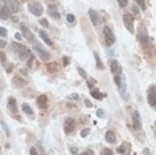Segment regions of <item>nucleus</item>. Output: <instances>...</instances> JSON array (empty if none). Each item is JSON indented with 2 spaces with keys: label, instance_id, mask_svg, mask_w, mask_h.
I'll use <instances>...</instances> for the list:
<instances>
[{
  "label": "nucleus",
  "instance_id": "f257e3e1",
  "mask_svg": "<svg viewBox=\"0 0 156 155\" xmlns=\"http://www.w3.org/2000/svg\"><path fill=\"white\" fill-rule=\"evenodd\" d=\"M28 10H29V12L32 15H35V16H40V15L43 14V5H41L39 1H31V3L28 4Z\"/></svg>",
  "mask_w": 156,
  "mask_h": 155
},
{
  "label": "nucleus",
  "instance_id": "f03ea898",
  "mask_svg": "<svg viewBox=\"0 0 156 155\" xmlns=\"http://www.w3.org/2000/svg\"><path fill=\"white\" fill-rule=\"evenodd\" d=\"M123 21H124V26L129 32H135L133 30V16L129 14H124L123 15Z\"/></svg>",
  "mask_w": 156,
  "mask_h": 155
},
{
  "label": "nucleus",
  "instance_id": "7ed1b4c3",
  "mask_svg": "<svg viewBox=\"0 0 156 155\" xmlns=\"http://www.w3.org/2000/svg\"><path fill=\"white\" fill-rule=\"evenodd\" d=\"M104 37L108 47L115 43V35H113V32H112V30L109 27H104Z\"/></svg>",
  "mask_w": 156,
  "mask_h": 155
},
{
  "label": "nucleus",
  "instance_id": "20e7f679",
  "mask_svg": "<svg viewBox=\"0 0 156 155\" xmlns=\"http://www.w3.org/2000/svg\"><path fill=\"white\" fill-rule=\"evenodd\" d=\"M34 50L36 51L37 54H39V56H40V59H41V60L47 62L48 59H49V54H48L47 51H45L44 48L41 47L40 44H35V46H34Z\"/></svg>",
  "mask_w": 156,
  "mask_h": 155
},
{
  "label": "nucleus",
  "instance_id": "39448f33",
  "mask_svg": "<svg viewBox=\"0 0 156 155\" xmlns=\"http://www.w3.org/2000/svg\"><path fill=\"white\" fill-rule=\"evenodd\" d=\"M4 1H5V4H7V8L11 11V12H14V14H16L17 11H19V8H20L17 0H4Z\"/></svg>",
  "mask_w": 156,
  "mask_h": 155
},
{
  "label": "nucleus",
  "instance_id": "423d86ee",
  "mask_svg": "<svg viewBox=\"0 0 156 155\" xmlns=\"http://www.w3.org/2000/svg\"><path fill=\"white\" fill-rule=\"evenodd\" d=\"M73 128H75V120L72 118H68L65 119L64 122V132L65 134H71L72 131H73Z\"/></svg>",
  "mask_w": 156,
  "mask_h": 155
},
{
  "label": "nucleus",
  "instance_id": "0eeeda50",
  "mask_svg": "<svg viewBox=\"0 0 156 155\" xmlns=\"http://www.w3.org/2000/svg\"><path fill=\"white\" fill-rule=\"evenodd\" d=\"M148 103L151 107H156V91H155V87H151L148 91Z\"/></svg>",
  "mask_w": 156,
  "mask_h": 155
},
{
  "label": "nucleus",
  "instance_id": "6e6552de",
  "mask_svg": "<svg viewBox=\"0 0 156 155\" xmlns=\"http://www.w3.org/2000/svg\"><path fill=\"white\" fill-rule=\"evenodd\" d=\"M20 28H21V35H23V36L25 37V39H27V40L32 41V40H34V39H35L34 34H32V32H31V31H29V28H27V27H25V26H23V24H21V26H20Z\"/></svg>",
  "mask_w": 156,
  "mask_h": 155
},
{
  "label": "nucleus",
  "instance_id": "1a4fd4ad",
  "mask_svg": "<svg viewBox=\"0 0 156 155\" xmlns=\"http://www.w3.org/2000/svg\"><path fill=\"white\" fill-rule=\"evenodd\" d=\"M111 71H112V74L113 75H120L122 74L123 68H122V66L119 64V62L117 60H112L111 62Z\"/></svg>",
  "mask_w": 156,
  "mask_h": 155
},
{
  "label": "nucleus",
  "instance_id": "9d476101",
  "mask_svg": "<svg viewBox=\"0 0 156 155\" xmlns=\"http://www.w3.org/2000/svg\"><path fill=\"white\" fill-rule=\"evenodd\" d=\"M88 14H89V19H91L92 24H93V26H98V24H99V21H100V17H99V14L96 12L95 10H92V8L88 11Z\"/></svg>",
  "mask_w": 156,
  "mask_h": 155
},
{
  "label": "nucleus",
  "instance_id": "9b49d317",
  "mask_svg": "<svg viewBox=\"0 0 156 155\" xmlns=\"http://www.w3.org/2000/svg\"><path fill=\"white\" fill-rule=\"evenodd\" d=\"M132 120H133V127L135 128H141V122H140V115L137 111H133L132 112Z\"/></svg>",
  "mask_w": 156,
  "mask_h": 155
},
{
  "label": "nucleus",
  "instance_id": "f8f14e48",
  "mask_svg": "<svg viewBox=\"0 0 156 155\" xmlns=\"http://www.w3.org/2000/svg\"><path fill=\"white\" fill-rule=\"evenodd\" d=\"M17 55H19V59H20V60H25L27 56H29V55H31V52L23 46V47L20 48V51L17 52Z\"/></svg>",
  "mask_w": 156,
  "mask_h": 155
},
{
  "label": "nucleus",
  "instance_id": "ddd939ff",
  "mask_svg": "<svg viewBox=\"0 0 156 155\" xmlns=\"http://www.w3.org/2000/svg\"><path fill=\"white\" fill-rule=\"evenodd\" d=\"M47 103H48V99L45 95H40L39 98H37V106L41 108H45L47 107Z\"/></svg>",
  "mask_w": 156,
  "mask_h": 155
},
{
  "label": "nucleus",
  "instance_id": "4468645a",
  "mask_svg": "<svg viewBox=\"0 0 156 155\" xmlns=\"http://www.w3.org/2000/svg\"><path fill=\"white\" fill-rule=\"evenodd\" d=\"M10 16H11V11L8 10L7 7H1L0 8V17H1L3 20H7Z\"/></svg>",
  "mask_w": 156,
  "mask_h": 155
},
{
  "label": "nucleus",
  "instance_id": "2eb2a0df",
  "mask_svg": "<svg viewBox=\"0 0 156 155\" xmlns=\"http://www.w3.org/2000/svg\"><path fill=\"white\" fill-rule=\"evenodd\" d=\"M105 140L108 143H115L116 142V135L113 131H107L105 132Z\"/></svg>",
  "mask_w": 156,
  "mask_h": 155
},
{
  "label": "nucleus",
  "instance_id": "dca6fc26",
  "mask_svg": "<svg viewBox=\"0 0 156 155\" xmlns=\"http://www.w3.org/2000/svg\"><path fill=\"white\" fill-rule=\"evenodd\" d=\"M21 108H23V111H24V114H25V115H28V116H31V118H34V116H35L34 111H32V108H31L27 103H24V104L21 106Z\"/></svg>",
  "mask_w": 156,
  "mask_h": 155
},
{
  "label": "nucleus",
  "instance_id": "f3484780",
  "mask_svg": "<svg viewBox=\"0 0 156 155\" xmlns=\"http://www.w3.org/2000/svg\"><path fill=\"white\" fill-rule=\"evenodd\" d=\"M8 107H10V110L12 112H16V99L12 98V96L8 99Z\"/></svg>",
  "mask_w": 156,
  "mask_h": 155
},
{
  "label": "nucleus",
  "instance_id": "a211bd4d",
  "mask_svg": "<svg viewBox=\"0 0 156 155\" xmlns=\"http://www.w3.org/2000/svg\"><path fill=\"white\" fill-rule=\"evenodd\" d=\"M39 35H40V37L48 44V46H52V40L49 39V37H48L47 32H44V31H39Z\"/></svg>",
  "mask_w": 156,
  "mask_h": 155
},
{
  "label": "nucleus",
  "instance_id": "6ab92c4d",
  "mask_svg": "<svg viewBox=\"0 0 156 155\" xmlns=\"http://www.w3.org/2000/svg\"><path fill=\"white\" fill-rule=\"evenodd\" d=\"M91 96H93V98L98 99V100H102V99L105 96V94H102V92L96 91V90H91Z\"/></svg>",
  "mask_w": 156,
  "mask_h": 155
},
{
  "label": "nucleus",
  "instance_id": "aec40b11",
  "mask_svg": "<svg viewBox=\"0 0 156 155\" xmlns=\"http://www.w3.org/2000/svg\"><path fill=\"white\" fill-rule=\"evenodd\" d=\"M137 37H139L140 43H141L143 46H147V43H148V35H147V34H141V32H140Z\"/></svg>",
  "mask_w": 156,
  "mask_h": 155
},
{
  "label": "nucleus",
  "instance_id": "412c9836",
  "mask_svg": "<svg viewBox=\"0 0 156 155\" xmlns=\"http://www.w3.org/2000/svg\"><path fill=\"white\" fill-rule=\"evenodd\" d=\"M93 56H95V60H96V67H98L99 70H103V68H104V66H103V63H102V60H100L99 55L95 52V54H93Z\"/></svg>",
  "mask_w": 156,
  "mask_h": 155
},
{
  "label": "nucleus",
  "instance_id": "4be33fe9",
  "mask_svg": "<svg viewBox=\"0 0 156 155\" xmlns=\"http://www.w3.org/2000/svg\"><path fill=\"white\" fill-rule=\"evenodd\" d=\"M14 84L15 86H17V84H19V86H24V84H25V80H21L19 76H15L14 78Z\"/></svg>",
  "mask_w": 156,
  "mask_h": 155
},
{
  "label": "nucleus",
  "instance_id": "5701e85b",
  "mask_svg": "<svg viewBox=\"0 0 156 155\" xmlns=\"http://www.w3.org/2000/svg\"><path fill=\"white\" fill-rule=\"evenodd\" d=\"M0 124H1V127H3V130H4V132H5V135H7V136H10L11 132H10V128H8L7 124H5V122H4V120H0Z\"/></svg>",
  "mask_w": 156,
  "mask_h": 155
},
{
  "label": "nucleus",
  "instance_id": "b1692460",
  "mask_svg": "<svg viewBox=\"0 0 156 155\" xmlns=\"http://www.w3.org/2000/svg\"><path fill=\"white\" fill-rule=\"evenodd\" d=\"M49 16L54 17L55 20H59V19H60V14H59L56 10H55V11H49Z\"/></svg>",
  "mask_w": 156,
  "mask_h": 155
},
{
  "label": "nucleus",
  "instance_id": "393cba45",
  "mask_svg": "<svg viewBox=\"0 0 156 155\" xmlns=\"http://www.w3.org/2000/svg\"><path fill=\"white\" fill-rule=\"evenodd\" d=\"M100 155H113V151H112L111 148H103Z\"/></svg>",
  "mask_w": 156,
  "mask_h": 155
},
{
  "label": "nucleus",
  "instance_id": "a878e982",
  "mask_svg": "<svg viewBox=\"0 0 156 155\" xmlns=\"http://www.w3.org/2000/svg\"><path fill=\"white\" fill-rule=\"evenodd\" d=\"M116 152H119V154H124V152H126V143H123L120 147H117Z\"/></svg>",
  "mask_w": 156,
  "mask_h": 155
},
{
  "label": "nucleus",
  "instance_id": "bb28decb",
  "mask_svg": "<svg viewBox=\"0 0 156 155\" xmlns=\"http://www.w3.org/2000/svg\"><path fill=\"white\" fill-rule=\"evenodd\" d=\"M89 135V128H84V130H82V132H80V136L82 138H85V136H88Z\"/></svg>",
  "mask_w": 156,
  "mask_h": 155
},
{
  "label": "nucleus",
  "instance_id": "cd10ccee",
  "mask_svg": "<svg viewBox=\"0 0 156 155\" xmlns=\"http://www.w3.org/2000/svg\"><path fill=\"white\" fill-rule=\"evenodd\" d=\"M78 72H79V75H80L82 78H87V72H85L82 67H78Z\"/></svg>",
  "mask_w": 156,
  "mask_h": 155
},
{
  "label": "nucleus",
  "instance_id": "c85d7f7f",
  "mask_svg": "<svg viewBox=\"0 0 156 155\" xmlns=\"http://www.w3.org/2000/svg\"><path fill=\"white\" fill-rule=\"evenodd\" d=\"M136 3L139 4V7L141 10H146V0H136Z\"/></svg>",
  "mask_w": 156,
  "mask_h": 155
},
{
  "label": "nucleus",
  "instance_id": "c756f323",
  "mask_svg": "<svg viewBox=\"0 0 156 155\" xmlns=\"http://www.w3.org/2000/svg\"><path fill=\"white\" fill-rule=\"evenodd\" d=\"M113 79H115L116 84H117V87H119V86L122 84V76H120V75H115V78H113Z\"/></svg>",
  "mask_w": 156,
  "mask_h": 155
},
{
  "label": "nucleus",
  "instance_id": "7c9ffc66",
  "mask_svg": "<svg viewBox=\"0 0 156 155\" xmlns=\"http://www.w3.org/2000/svg\"><path fill=\"white\" fill-rule=\"evenodd\" d=\"M67 21H68V23H73V21H75V16L72 14H68L67 15Z\"/></svg>",
  "mask_w": 156,
  "mask_h": 155
},
{
  "label": "nucleus",
  "instance_id": "2f4dec72",
  "mask_svg": "<svg viewBox=\"0 0 156 155\" xmlns=\"http://www.w3.org/2000/svg\"><path fill=\"white\" fill-rule=\"evenodd\" d=\"M40 24H41V26H43L44 28H48V26H49V24H48V20H47V19H41V20H40Z\"/></svg>",
  "mask_w": 156,
  "mask_h": 155
},
{
  "label": "nucleus",
  "instance_id": "473e14b6",
  "mask_svg": "<svg viewBox=\"0 0 156 155\" xmlns=\"http://www.w3.org/2000/svg\"><path fill=\"white\" fill-rule=\"evenodd\" d=\"M0 36H7V30H5V28L4 27H0Z\"/></svg>",
  "mask_w": 156,
  "mask_h": 155
},
{
  "label": "nucleus",
  "instance_id": "72a5a7b5",
  "mask_svg": "<svg viewBox=\"0 0 156 155\" xmlns=\"http://www.w3.org/2000/svg\"><path fill=\"white\" fill-rule=\"evenodd\" d=\"M117 1H119L120 7H126L127 4H128V0H117Z\"/></svg>",
  "mask_w": 156,
  "mask_h": 155
},
{
  "label": "nucleus",
  "instance_id": "f704fd0d",
  "mask_svg": "<svg viewBox=\"0 0 156 155\" xmlns=\"http://www.w3.org/2000/svg\"><path fill=\"white\" fill-rule=\"evenodd\" d=\"M55 67H56V63H52V64H48V66H47L48 71H54Z\"/></svg>",
  "mask_w": 156,
  "mask_h": 155
},
{
  "label": "nucleus",
  "instance_id": "c9c22d12",
  "mask_svg": "<svg viewBox=\"0 0 156 155\" xmlns=\"http://www.w3.org/2000/svg\"><path fill=\"white\" fill-rule=\"evenodd\" d=\"M98 116L99 118H103V116H104V111H103V110H98Z\"/></svg>",
  "mask_w": 156,
  "mask_h": 155
},
{
  "label": "nucleus",
  "instance_id": "e433bc0d",
  "mask_svg": "<svg viewBox=\"0 0 156 155\" xmlns=\"http://www.w3.org/2000/svg\"><path fill=\"white\" fill-rule=\"evenodd\" d=\"M132 11H133V14L135 15H139V8L136 7V5H133L132 7Z\"/></svg>",
  "mask_w": 156,
  "mask_h": 155
},
{
  "label": "nucleus",
  "instance_id": "4c0bfd02",
  "mask_svg": "<svg viewBox=\"0 0 156 155\" xmlns=\"http://www.w3.org/2000/svg\"><path fill=\"white\" fill-rule=\"evenodd\" d=\"M5 46H7V43H5V41L3 40V39H0V48H4Z\"/></svg>",
  "mask_w": 156,
  "mask_h": 155
},
{
  "label": "nucleus",
  "instance_id": "58836bf2",
  "mask_svg": "<svg viewBox=\"0 0 156 155\" xmlns=\"http://www.w3.org/2000/svg\"><path fill=\"white\" fill-rule=\"evenodd\" d=\"M82 155H93V151H92V150H87V151L83 152Z\"/></svg>",
  "mask_w": 156,
  "mask_h": 155
},
{
  "label": "nucleus",
  "instance_id": "ea45409f",
  "mask_svg": "<svg viewBox=\"0 0 156 155\" xmlns=\"http://www.w3.org/2000/svg\"><path fill=\"white\" fill-rule=\"evenodd\" d=\"M29 154H31V155H39V154H37V151H36V148H31Z\"/></svg>",
  "mask_w": 156,
  "mask_h": 155
},
{
  "label": "nucleus",
  "instance_id": "a19ab883",
  "mask_svg": "<svg viewBox=\"0 0 156 155\" xmlns=\"http://www.w3.org/2000/svg\"><path fill=\"white\" fill-rule=\"evenodd\" d=\"M84 102H85V106H87V107H92V103L88 100V99H85Z\"/></svg>",
  "mask_w": 156,
  "mask_h": 155
},
{
  "label": "nucleus",
  "instance_id": "79ce46f5",
  "mask_svg": "<svg viewBox=\"0 0 156 155\" xmlns=\"http://www.w3.org/2000/svg\"><path fill=\"white\" fill-rule=\"evenodd\" d=\"M71 154H73V155L78 154V148H76V147H72V148H71Z\"/></svg>",
  "mask_w": 156,
  "mask_h": 155
},
{
  "label": "nucleus",
  "instance_id": "37998d69",
  "mask_svg": "<svg viewBox=\"0 0 156 155\" xmlns=\"http://www.w3.org/2000/svg\"><path fill=\"white\" fill-rule=\"evenodd\" d=\"M69 98H71V99H73V100H76V99L79 98V95H78V94H72L71 96H69Z\"/></svg>",
  "mask_w": 156,
  "mask_h": 155
},
{
  "label": "nucleus",
  "instance_id": "c03bdc74",
  "mask_svg": "<svg viewBox=\"0 0 156 155\" xmlns=\"http://www.w3.org/2000/svg\"><path fill=\"white\" fill-rule=\"evenodd\" d=\"M0 59H1V62H5V55L3 52H0Z\"/></svg>",
  "mask_w": 156,
  "mask_h": 155
},
{
  "label": "nucleus",
  "instance_id": "a18cd8bd",
  "mask_svg": "<svg viewBox=\"0 0 156 155\" xmlns=\"http://www.w3.org/2000/svg\"><path fill=\"white\" fill-rule=\"evenodd\" d=\"M15 37H16V40H20V39H21V34H19V32L15 34Z\"/></svg>",
  "mask_w": 156,
  "mask_h": 155
},
{
  "label": "nucleus",
  "instance_id": "49530a36",
  "mask_svg": "<svg viewBox=\"0 0 156 155\" xmlns=\"http://www.w3.org/2000/svg\"><path fill=\"white\" fill-rule=\"evenodd\" d=\"M63 62H64V64L67 66V64L69 63V59H68V57H64V59H63Z\"/></svg>",
  "mask_w": 156,
  "mask_h": 155
},
{
  "label": "nucleus",
  "instance_id": "de8ad7c7",
  "mask_svg": "<svg viewBox=\"0 0 156 155\" xmlns=\"http://www.w3.org/2000/svg\"><path fill=\"white\" fill-rule=\"evenodd\" d=\"M11 71H12V66H8L7 67V72H11Z\"/></svg>",
  "mask_w": 156,
  "mask_h": 155
},
{
  "label": "nucleus",
  "instance_id": "09e8293b",
  "mask_svg": "<svg viewBox=\"0 0 156 155\" xmlns=\"http://www.w3.org/2000/svg\"><path fill=\"white\" fill-rule=\"evenodd\" d=\"M21 1H27V0H21Z\"/></svg>",
  "mask_w": 156,
  "mask_h": 155
},
{
  "label": "nucleus",
  "instance_id": "8fccbe9b",
  "mask_svg": "<svg viewBox=\"0 0 156 155\" xmlns=\"http://www.w3.org/2000/svg\"><path fill=\"white\" fill-rule=\"evenodd\" d=\"M0 151H1V148H0Z\"/></svg>",
  "mask_w": 156,
  "mask_h": 155
}]
</instances>
